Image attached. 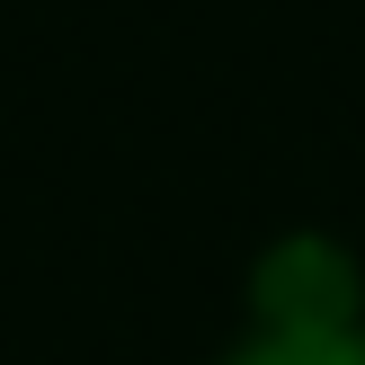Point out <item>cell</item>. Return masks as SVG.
<instances>
[{
  "label": "cell",
  "mask_w": 365,
  "mask_h": 365,
  "mask_svg": "<svg viewBox=\"0 0 365 365\" xmlns=\"http://www.w3.org/2000/svg\"><path fill=\"white\" fill-rule=\"evenodd\" d=\"M259 365H365L348 348H277V356H259Z\"/></svg>",
  "instance_id": "1"
}]
</instances>
